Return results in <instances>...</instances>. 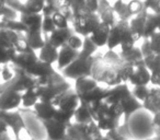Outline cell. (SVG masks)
I'll return each instance as SVG.
<instances>
[{
    "label": "cell",
    "mask_w": 160,
    "mask_h": 140,
    "mask_svg": "<svg viewBox=\"0 0 160 140\" xmlns=\"http://www.w3.org/2000/svg\"><path fill=\"white\" fill-rule=\"evenodd\" d=\"M75 33L72 27H68V29H56L53 33L49 34L46 41H48L52 45L57 47L58 49L64 47L67 45L69 38L72 34Z\"/></svg>",
    "instance_id": "cell-19"
},
{
    "label": "cell",
    "mask_w": 160,
    "mask_h": 140,
    "mask_svg": "<svg viewBox=\"0 0 160 140\" xmlns=\"http://www.w3.org/2000/svg\"><path fill=\"white\" fill-rule=\"evenodd\" d=\"M51 104L55 107L56 109L65 112H75L81 104L79 95L75 89H67L65 91L58 93L53 100L51 101Z\"/></svg>",
    "instance_id": "cell-7"
},
{
    "label": "cell",
    "mask_w": 160,
    "mask_h": 140,
    "mask_svg": "<svg viewBox=\"0 0 160 140\" xmlns=\"http://www.w3.org/2000/svg\"><path fill=\"white\" fill-rule=\"evenodd\" d=\"M145 140H160V133H153L151 137L146 138Z\"/></svg>",
    "instance_id": "cell-50"
},
{
    "label": "cell",
    "mask_w": 160,
    "mask_h": 140,
    "mask_svg": "<svg viewBox=\"0 0 160 140\" xmlns=\"http://www.w3.org/2000/svg\"><path fill=\"white\" fill-rule=\"evenodd\" d=\"M136 41L133 36L129 25V21L118 20V22L111 27L109 40H108V49H115L120 46L121 51H128L135 46Z\"/></svg>",
    "instance_id": "cell-3"
},
{
    "label": "cell",
    "mask_w": 160,
    "mask_h": 140,
    "mask_svg": "<svg viewBox=\"0 0 160 140\" xmlns=\"http://www.w3.org/2000/svg\"><path fill=\"white\" fill-rule=\"evenodd\" d=\"M25 40L28 41L30 47L33 51H40L46 43V38H45L44 34H43L42 30L40 31H29L24 34Z\"/></svg>",
    "instance_id": "cell-26"
},
{
    "label": "cell",
    "mask_w": 160,
    "mask_h": 140,
    "mask_svg": "<svg viewBox=\"0 0 160 140\" xmlns=\"http://www.w3.org/2000/svg\"><path fill=\"white\" fill-rule=\"evenodd\" d=\"M73 114H75V112H65V111H59V109H57L54 118H55L56 120H58V122L62 123V124L71 125L72 124L71 120L73 119Z\"/></svg>",
    "instance_id": "cell-38"
},
{
    "label": "cell",
    "mask_w": 160,
    "mask_h": 140,
    "mask_svg": "<svg viewBox=\"0 0 160 140\" xmlns=\"http://www.w3.org/2000/svg\"><path fill=\"white\" fill-rule=\"evenodd\" d=\"M140 51H142V56H144V57H146V56L152 54L149 38H142V45H140Z\"/></svg>",
    "instance_id": "cell-46"
},
{
    "label": "cell",
    "mask_w": 160,
    "mask_h": 140,
    "mask_svg": "<svg viewBox=\"0 0 160 140\" xmlns=\"http://www.w3.org/2000/svg\"><path fill=\"white\" fill-rule=\"evenodd\" d=\"M150 78L151 74L144 62V64H140L135 67L128 82L133 87H135V85H148L150 83Z\"/></svg>",
    "instance_id": "cell-17"
},
{
    "label": "cell",
    "mask_w": 160,
    "mask_h": 140,
    "mask_svg": "<svg viewBox=\"0 0 160 140\" xmlns=\"http://www.w3.org/2000/svg\"><path fill=\"white\" fill-rule=\"evenodd\" d=\"M142 109L151 115L160 111V87L150 88L147 98L142 101Z\"/></svg>",
    "instance_id": "cell-14"
},
{
    "label": "cell",
    "mask_w": 160,
    "mask_h": 140,
    "mask_svg": "<svg viewBox=\"0 0 160 140\" xmlns=\"http://www.w3.org/2000/svg\"><path fill=\"white\" fill-rule=\"evenodd\" d=\"M8 130H9L8 124L2 119V118L0 117V133H8Z\"/></svg>",
    "instance_id": "cell-49"
},
{
    "label": "cell",
    "mask_w": 160,
    "mask_h": 140,
    "mask_svg": "<svg viewBox=\"0 0 160 140\" xmlns=\"http://www.w3.org/2000/svg\"><path fill=\"white\" fill-rule=\"evenodd\" d=\"M73 89L79 95L81 102L89 105L105 100L109 95L110 87L98 82L91 75H89L76 79Z\"/></svg>",
    "instance_id": "cell-2"
},
{
    "label": "cell",
    "mask_w": 160,
    "mask_h": 140,
    "mask_svg": "<svg viewBox=\"0 0 160 140\" xmlns=\"http://www.w3.org/2000/svg\"><path fill=\"white\" fill-rule=\"evenodd\" d=\"M144 61L151 74L150 83L155 87H160V56L152 53L144 57Z\"/></svg>",
    "instance_id": "cell-15"
},
{
    "label": "cell",
    "mask_w": 160,
    "mask_h": 140,
    "mask_svg": "<svg viewBox=\"0 0 160 140\" xmlns=\"http://www.w3.org/2000/svg\"><path fill=\"white\" fill-rule=\"evenodd\" d=\"M47 140H48V139H47Z\"/></svg>",
    "instance_id": "cell-56"
},
{
    "label": "cell",
    "mask_w": 160,
    "mask_h": 140,
    "mask_svg": "<svg viewBox=\"0 0 160 140\" xmlns=\"http://www.w3.org/2000/svg\"><path fill=\"white\" fill-rule=\"evenodd\" d=\"M73 120H75V124H86V123H89L91 120H93L92 114L89 109V105L81 102V104L75 111Z\"/></svg>",
    "instance_id": "cell-29"
},
{
    "label": "cell",
    "mask_w": 160,
    "mask_h": 140,
    "mask_svg": "<svg viewBox=\"0 0 160 140\" xmlns=\"http://www.w3.org/2000/svg\"><path fill=\"white\" fill-rule=\"evenodd\" d=\"M0 75H1V79L3 80V83L9 82V81L13 80L14 77H16V67L13 66V68H11L9 64H5L3 68L0 69Z\"/></svg>",
    "instance_id": "cell-37"
},
{
    "label": "cell",
    "mask_w": 160,
    "mask_h": 140,
    "mask_svg": "<svg viewBox=\"0 0 160 140\" xmlns=\"http://www.w3.org/2000/svg\"><path fill=\"white\" fill-rule=\"evenodd\" d=\"M124 109V118H125V123L128 122V119L131 118V116L134 113H137L138 111L142 109V103L140 101H138L135 96L133 95V93L129 96H127L126 99L121 102Z\"/></svg>",
    "instance_id": "cell-25"
},
{
    "label": "cell",
    "mask_w": 160,
    "mask_h": 140,
    "mask_svg": "<svg viewBox=\"0 0 160 140\" xmlns=\"http://www.w3.org/2000/svg\"><path fill=\"white\" fill-rule=\"evenodd\" d=\"M98 13L101 22H104L109 24L110 27H113L118 22V17L115 14V11L113 9V6L108 1V0H100L98 7Z\"/></svg>",
    "instance_id": "cell-16"
},
{
    "label": "cell",
    "mask_w": 160,
    "mask_h": 140,
    "mask_svg": "<svg viewBox=\"0 0 160 140\" xmlns=\"http://www.w3.org/2000/svg\"><path fill=\"white\" fill-rule=\"evenodd\" d=\"M155 32H157V21H156V14L153 12L148 11L147 14L146 25H145L144 38H149Z\"/></svg>",
    "instance_id": "cell-34"
},
{
    "label": "cell",
    "mask_w": 160,
    "mask_h": 140,
    "mask_svg": "<svg viewBox=\"0 0 160 140\" xmlns=\"http://www.w3.org/2000/svg\"><path fill=\"white\" fill-rule=\"evenodd\" d=\"M34 114H35V117L38 119H40L41 122H44V120H48L54 118L57 109L53 106L49 102H44V101H38L33 107Z\"/></svg>",
    "instance_id": "cell-21"
},
{
    "label": "cell",
    "mask_w": 160,
    "mask_h": 140,
    "mask_svg": "<svg viewBox=\"0 0 160 140\" xmlns=\"http://www.w3.org/2000/svg\"><path fill=\"white\" fill-rule=\"evenodd\" d=\"M127 5H128V9L133 17L140 13L144 9H146L144 5V0H128Z\"/></svg>",
    "instance_id": "cell-40"
},
{
    "label": "cell",
    "mask_w": 160,
    "mask_h": 140,
    "mask_svg": "<svg viewBox=\"0 0 160 140\" xmlns=\"http://www.w3.org/2000/svg\"><path fill=\"white\" fill-rule=\"evenodd\" d=\"M40 101V96L36 91V87L33 89L27 90L22 93V99H21V106L23 109H31L34 107V105Z\"/></svg>",
    "instance_id": "cell-32"
},
{
    "label": "cell",
    "mask_w": 160,
    "mask_h": 140,
    "mask_svg": "<svg viewBox=\"0 0 160 140\" xmlns=\"http://www.w3.org/2000/svg\"><path fill=\"white\" fill-rule=\"evenodd\" d=\"M56 29H57V27L54 24L52 16H44V18H43V23H42V32L46 40L49 36V34L53 33Z\"/></svg>",
    "instance_id": "cell-36"
},
{
    "label": "cell",
    "mask_w": 160,
    "mask_h": 140,
    "mask_svg": "<svg viewBox=\"0 0 160 140\" xmlns=\"http://www.w3.org/2000/svg\"><path fill=\"white\" fill-rule=\"evenodd\" d=\"M42 126L46 133L48 140H64L70 125L62 124L56 120L55 118H52V119L42 122Z\"/></svg>",
    "instance_id": "cell-10"
},
{
    "label": "cell",
    "mask_w": 160,
    "mask_h": 140,
    "mask_svg": "<svg viewBox=\"0 0 160 140\" xmlns=\"http://www.w3.org/2000/svg\"><path fill=\"white\" fill-rule=\"evenodd\" d=\"M111 27L109 24L104 22H101L99 24V27H97V30L89 36L90 40L93 42V44L96 45L98 48L100 47H104L108 44V40H109L110 31H111Z\"/></svg>",
    "instance_id": "cell-20"
},
{
    "label": "cell",
    "mask_w": 160,
    "mask_h": 140,
    "mask_svg": "<svg viewBox=\"0 0 160 140\" xmlns=\"http://www.w3.org/2000/svg\"><path fill=\"white\" fill-rule=\"evenodd\" d=\"M97 49H98V47L93 44V42L90 40L89 36H86V37H83V46L81 48V51H80L79 56L85 58L92 57L96 54Z\"/></svg>",
    "instance_id": "cell-33"
},
{
    "label": "cell",
    "mask_w": 160,
    "mask_h": 140,
    "mask_svg": "<svg viewBox=\"0 0 160 140\" xmlns=\"http://www.w3.org/2000/svg\"><path fill=\"white\" fill-rule=\"evenodd\" d=\"M99 1H100V0H99Z\"/></svg>",
    "instance_id": "cell-55"
},
{
    "label": "cell",
    "mask_w": 160,
    "mask_h": 140,
    "mask_svg": "<svg viewBox=\"0 0 160 140\" xmlns=\"http://www.w3.org/2000/svg\"><path fill=\"white\" fill-rule=\"evenodd\" d=\"M144 5L148 11L160 14V0H144Z\"/></svg>",
    "instance_id": "cell-43"
},
{
    "label": "cell",
    "mask_w": 160,
    "mask_h": 140,
    "mask_svg": "<svg viewBox=\"0 0 160 140\" xmlns=\"http://www.w3.org/2000/svg\"><path fill=\"white\" fill-rule=\"evenodd\" d=\"M150 41V47L153 54L160 56V32L157 31L149 37Z\"/></svg>",
    "instance_id": "cell-42"
},
{
    "label": "cell",
    "mask_w": 160,
    "mask_h": 140,
    "mask_svg": "<svg viewBox=\"0 0 160 140\" xmlns=\"http://www.w3.org/2000/svg\"><path fill=\"white\" fill-rule=\"evenodd\" d=\"M94 57L96 56H92V57L89 58L80 57L79 56L75 61H72L68 67L62 70V75L65 78L72 79V80H76L77 78L82 76H89V75H91Z\"/></svg>",
    "instance_id": "cell-6"
},
{
    "label": "cell",
    "mask_w": 160,
    "mask_h": 140,
    "mask_svg": "<svg viewBox=\"0 0 160 140\" xmlns=\"http://www.w3.org/2000/svg\"><path fill=\"white\" fill-rule=\"evenodd\" d=\"M43 13H23L21 12L19 20L27 27L28 32L29 31H40L42 30L43 23Z\"/></svg>",
    "instance_id": "cell-23"
},
{
    "label": "cell",
    "mask_w": 160,
    "mask_h": 140,
    "mask_svg": "<svg viewBox=\"0 0 160 140\" xmlns=\"http://www.w3.org/2000/svg\"><path fill=\"white\" fill-rule=\"evenodd\" d=\"M132 94V90L128 88L127 83H120L109 89V95L105 99L107 102H122L124 99Z\"/></svg>",
    "instance_id": "cell-22"
},
{
    "label": "cell",
    "mask_w": 160,
    "mask_h": 140,
    "mask_svg": "<svg viewBox=\"0 0 160 140\" xmlns=\"http://www.w3.org/2000/svg\"><path fill=\"white\" fill-rule=\"evenodd\" d=\"M38 61V55L35 53V51L32 49V51H24V53H17V55L12 59L11 64L16 68L28 70L32 66H34Z\"/></svg>",
    "instance_id": "cell-12"
},
{
    "label": "cell",
    "mask_w": 160,
    "mask_h": 140,
    "mask_svg": "<svg viewBox=\"0 0 160 140\" xmlns=\"http://www.w3.org/2000/svg\"><path fill=\"white\" fill-rule=\"evenodd\" d=\"M10 20H11V19H10L7 14H5L3 12L0 11V29H6Z\"/></svg>",
    "instance_id": "cell-48"
},
{
    "label": "cell",
    "mask_w": 160,
    "mask_h": 140,
    "mask_svg": "<svg viewBox=\"0 0 160 140\" xmlns=\"http://www.w3.org/2000/svg\"><path fill=\"white\" fill-rule=\"evenodd\" d=\"M20 34L10 29H0V62L11 64L17 55V42Z\"/></svg>",
    "instance_id": "cell-4"
},
{
    "label": "cell",
    "mask_w": 160,
    "mask_h": 140,
    "mask_svg": "<svg viewBox=\"0 0 160 140\" xmlns=\"http://www.w3.org/2000/svg\"><path fill=\"white\" fill-rule=\"evenodd\" d=\"M22 93L12 89L7 82L0 84V111H16L21 106Z\"/></svg>",
    "instance_id": "cell-8"
},
{
    "label": "cell",
    "mask_w": 160,
    "mask_h": 140,
    "mask_svg": "<svg viewBox=\"0 0 160 140\" xmlns=\"http://www.w3.org/2000/svg\"><path fill=\"white\" fill-rule=\"evenodd\" d=\"M123 64H124V60L121 58L120 54L115 53L114 49L113 51L109 49L103 57H94L91 76L98 82L107 87H114L122 83L120 74Z\"/></svg>",
    "instance_id": "cell-1"
},
{
    "label": "cell",
    "mask_w": 160,
    "mask_h": 140,
    "mask_svg": "<svg viewBox=\"0 0 160 140\" xmlns=\"http://www.w3.org/2000/svg\"><path fill=\"white\" fill-rule=\"evenodd\" d=\"M112 6H113V9L115 11L116 17H118V20L129 21L133 18L128 9V5H127V2H125V0H116Z\"/></svg>",
    "instance_id": "cell-31"
},
{
    "label": "cell",
    "mask_w": 160,
    "mask_h": 140,
    "mask_svg": "<svg viewBox=\"0 0 160 140\" xmlns=\"http://www.w3.org/2000/svg\"><path fill=\"white\" fill-rule=\"evenodd\" d=\"M156 14V21H157V31L160 32V14Z\"/></svg>",
    "instance_id": "cell-52"
},
{
    "label": "cell",
    "mask_w": 160,
    "mask_h": 140,
    "mask_svg": "<svg viewBox=\"0 0 160 140\" xmlns=\"http://www.w3.org/2000/svg\"><path fill=\"white\" fill-rule=\"evenodd\" d=\"M151 123H152L153 133H160V111L158 112V113H156V114H153V115H152Z\"/></svg>",
    "instance_id": "cell-47"
},
{
    "label": "cell",
    "mask_w": 160,
    "mask_h": 140,
    "mask_svg": "<svg viewBox=\"0 0 160 140\" xmlns=\"http://www.w3.org/2000/svg\"><path fill=\"white\" fill-rule=\"evenodd\" d=\"M73 126L76 127L77 131L80 133V136L85 140H103L104 136L102 135V131L97 126L96 122L91 120L86 124H75L72 123Z\"/></svg>",
    "instance_id": "cell-11"
},
{
    "label": "cell",
    "mask_w": 160,
    "mask_h": 140,
    "mask_svg": "<svg viewBox=\"0 0 160 140\" xmlns=\"http://www.w3.org/2000/svg\"><path fill=\"white\" fill-rule=\"evenodd\" d=\"M79 53L80 51H76L68 45H65L64 47L59 48V55H58V59L56 62L58 70L62 71L66 67H68L71 62L75 61L79 57Z\"/></svg>",
    "instance_id": "cell-18"
},
{
    "label": "cell",
    "mask_w": 160,
    "mask_h": 140,
    "mask_svg": "<svg viewBox=\"0 0 160 140\" xmlns=\"http://www.w3.org/2000/svg\"><path fill=\"white\" fill-rule=\"evenodd\" d=\"M27 71L29 72V74H31L33 77H35V78L49 76V75L56 72L53 65H49V64H47V62H44L40 59H38V61L36 62L34 66H32L30 69H28Z\"/></svg>",
    "instance_id": "cell-27"
},
{
    "label": "cell",
    "mask_w": 160,
    "mask_h": 140,
    "mask_svg": "<svg viewBox=\"0 0 160 140\" xmlns=\"http://www.w3.org/2000/svg\"><path fill=\"white\" fill-rule=\"evenodd\" d=\"M46 5V0H25L21 8L23 13H43V10Z\"/></svg>",
    "instance_id": "cell-30"
},
{
    "label": "cell",
    "mask_w": 160,
    "mask_h": 140,
    "mask_svg": "<svg viewBox=\"0 0 160 140\" xmlns=\"http://www.w3.org/2000/svg\"><path fill=\"white\" fill-rule=\"evenodd\" d=\"M67 45L70 46L71 48L76 49V51H81V48H82V46H83V38L81 37V35H79V34L73 33L72 35L70 36V38H69Z\"/></svg>",
    "instance_id": "cell-41"
},
{
    "label": "cell",
    "mask_w": 160,
    "mask_h": 140,
    "mask_svg": "<svg viewBox=\"0 0 160 140\" xmlns=\"http://www.w3.org/2000/svg\"><path fill=\"white\" fill-rule=\"evenodd\" d=\"M101 23V20L99 18L97 12H83V13L76 14L72 17L71 24L75 33L83 36H90L99 24Z\"/></svg>",
    "instance_id": "cell-5"
},
{
    "label": "cell",
    "mask_w": 160,
    "mask_h": 140,
    "mask_svg": "<svg viewBox=\"0 0 160 140\" xmlns=\"http://www.w3.org/2000/svg\"><path fill=\"white\" fill-rule=\"evenodd\" d=\"M0 140H11V138H10V136L8 133H0Z\"/></svg>",
    "instance_id": "cell-51"
},
{
    "label": "cell",
    "mask_w": 160,
    "mask_h": 140,
    "mask_svg": "<svg viewBox=\"0 0 160 140\" xmlns=\"http://www.w3.org/2000/svg\"><path fill=\"white\" fill-rule=\"evenodd\" d=\"M64 140H85V139L80 136V133L77 131L76 127L73 126V124H71L70 126H69L67 135H66V137L64 138Z\"/></svg>",
    "instance_id": "cell-45"
},
{
    "label": "cell",
    "mask_w": 160,
    "mask_h": 140,
    "mask_svg": "<svg viewBox=\"0 0 160 140\" xmlns=\"http://www.w3.org/2000/svg\"><path fill=\"white\" fill-rule=\"evenodd\" d=\"M0 66H1V62H0Z\"/></svg>",
    "instance_id": "cell-53"
},
{
    "label": "cell",
    "mask_w": 160,
    "mask_h": 140,
    "mask_svg": "<svg viewBox=\"0 0 160 140\" xmlns=\"http://www.w3.org/2000/svg\"><path fill=\"white\" fill-rule=\"evenodd\" d=\"M147 14H148V9H144L140 13L134 16L133 18L129 20V25H131L132 33H133V36L136 42L144 38Z\"/></svg>",
    "instance_id": "cell-13"
},
{
    "label": "cell",
    "mask_w": 160,
    "mask_h": 140,
    "mask_svg": "<svg viewBox=\"0 0 160 140\" xmlns=\"http://www.w3.org/2000/svg\"><path fill=\"white\" fill-rule=\"evenodd\" d=\"M52 19H53L54 24H55V27H57V29H68V27H70L69 25H70L71 22L69 21V19L67 18L66 16H64L60 11L54 12V13L52 14Z\"/></svg>",
    "instance_id": "cell-35"
},
{
    "label": "cell",
    "mask_w": 160,
    "mask_h": 140,
    "mask_svg": "<svg viewBox=\"0 0 160 140\" xmlns=\"http://www.w3.org/2000/svg\"><path fill=\"white\" fill-rule=\"evenodd\" d=\"M38 59L49 65H54L57 62L58 55H59V49L52 45L48 41H46L45 45L38 51Z\"/></svg>",
    "instance_id": "cell-24"
},
{
    "label": "cell",
    "mask_w": 160,
    "mask_h": 140,
    "mask_svg": "<svg viewBox=\"0 0 160 140\" xmlns=\"http://www.w3.org/2000/svg\"><path fill=\"white\" fill-rule=\"evenodd\" d=\"M149 90H150V88H148L147 85H135L132 90V93L138 101L142 103V101L148 95Z\"/></svg>",
    "instance_id": "cell-39"
},
{
    "label": "cell",
    "mask_w": 160,
    "mask_h": 140,
    "mask_svg": "<svg viewBox=\"0 0 160 140\" xmlns=\"http://www.w3.org/2000/svg\"><path fill=\"white\" fill-rule=\"evenodd\" d=\"M12 89H14L16 91L23 93L27 90L33 89L36 87V83H38V78L33 77L31 74L27 71V70H23V69L16 68V77H14L13 80L7 82Z\"/></svg>",
    "instance_id": "cell-9"
},
{
    "label": "cell",
    "mask_w": 160,
    "mask_h": 140,
    "mask_svg": "<svg viewBox=\"0 0 160 140\" xmlns=\"http://www.w3.org/2000/svg\"><path fill=\"white\" fill-rule=\"evenodd\" d=\"M17 53H24V51H32V48L30 47L29 43H28V41L25 40L24 37V34H23V36L20 35V37H19L18 42H17Z\"/></svg>",
    "instance_id": "cell-44"
},
{
    "label": "cell",
    "mask_w": 160,
    "mask_h": 140,
    "mask_svg": "<svg viewBox=\"0 0 160 140\" xmlns=\"http://www.w3.org/2000/svg\"><path fill=\"white\" fill-rule=\"evenodd\" d=\"M120 56L124 61L129 62V64H132L134 67L145 62L144 56H142V51H140V47H137V46H134L133 48L128 51H121Z\"/></svg>",
    "instance_id": "cell-28"
},
{
    "label": "cell",
    "mask_w": 160,
    "mask_h": 140,
    "mask_svg": "<svg viewBox=\"0 0 160 140\" xmlns=\"http://www.w3.org/2000/svg\"></svg>",
    "instance_id": "cell-54"
}]
</instances>
